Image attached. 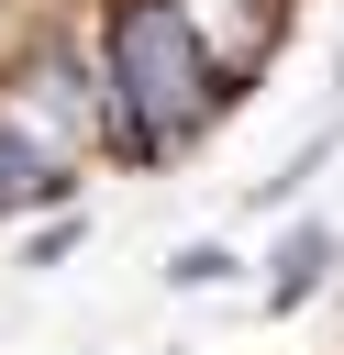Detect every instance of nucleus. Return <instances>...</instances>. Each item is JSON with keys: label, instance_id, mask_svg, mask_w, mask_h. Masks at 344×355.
I'll use <instances>...</instances> for the list:
<instances>
[{"label": "nucleus", "instance_id": "nucleus-4", "mask_svg": "<svg viewBox=\"0 0 344 355\" xmlns=\"http://www.w3.org/2000/svg\"><path fill=\"white\" fill-rule=\"evenodd\" d=\"M166 277H178V288H211V277H233V255H222V244H178Z\"/></svg>", "mask_w": 344, "mask_h": 355}, {"label": "nucleus", "instance_id": "nucleus-1", "mask_svg": "<svg viewBox=\"0 0 344 355\" xmlns=\"http://www.w3.org/2000/svg\"><path fill=\"white\" fill-rule=\"evenodd\" d=\"M233 100V67H211L189 0H100V122L122 155H178Z\"/></svg>", "mask_w": 344, "mask_h": 355}, {"label": "nucleus", "instance_id": "nucleus-2", "mask_svg": "<svg viewBox=\"0 0 344 355\" xmlns=\"http://www.w3.org/2000/svg\"><path fill=\"white\" fill-rule=\"evenodd\" d=\"M33 200H67V166L0 111V211H33Z\"/></svg>", "mask_w": 344, "mask_h": 355}, {"label": "nucleus", "instance_id": "nucleus-3", "mask_svg": "<svg viewBox=\"0 0 344 355\" xmlns=\"http://www.w3.org/2000/svg\"><path fill=\"white\" fill-rule=\"evenodd\" d=\"M322 266H333V233H289L277 244V277H266V311H300L322 288Z\"/></svg>", "mask_w": 344, "mask_h": 355}]
</instances>
